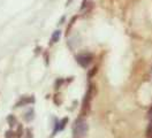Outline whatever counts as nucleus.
<instances>
[{"instance_id":"obj_8","label":"nucleus","mask_w":152,"mask_h":138,"mask_svg":"<svg viewBox=\"0 0 152 138\" xmlns=\"http://www.w3.org/2000/svg\"><path fill=\"white\" fill-rule=\"evenodd\" d=\"M16 137V134L14 132V131H6V134H5V138H15Z\"/></svg>"},{"instance_id":"obj_2","label":"nucleus","mask_w":152,"mask_h":138,"mask_svg":"<svg viewBox=\"0 0 152 138\" xmlns=\"http://www.w3.org/2000/svg\"><path fill=\"white\" fill-rule=\"evenodd\" d=\"M88 130H89V126L86 123V121L82 118L77 119L75 121V126H74V132L77 137H82V136H86L88 134Z\"/></svg>"},{"instance_id":"obj_12","label":"nucleus","mask_w":152,"mask_h":138,"mask_svg":"<svg viewBox=\"0 0 152 138\" xmlns=\"http://www.w3.org/2000/svg\"><path fill=\"white\" fill-rule=\"evenodd\" d=\"M70 1H72V0H68V1H67V5H69V4H70Z\"/></svg>"},{"instance_id":"obj_3","label":"nucleus","mask_w":152,"mask_h":138,"mask_svg":"<svg viewBox=\"0 0 152 138\" xmlns=\"http://www.w3.org/2000/svg\"><path fill=\"white\" fill-rule=\"evenodd\" d=\"M92 59L94 56L90 54V53H84V54H78L76 56V61L77 64H80L81 67L83 68H86L89 64L92 62Z\"/></svg>"},{"instance_id":"obj_9","label":"nucleus","mask_w":152,"mask_h":138,"mask_svg":"<svg viewBox=\"0 0 152 138\" xmlns=\"http://www.w3.org/2000/svg\"><path fill=\"white\" fill-rule=\"evenodd\" d=\"M97 72H98V68H97V67H94V68H92V69L89 72V74H88V75H89V77H92V76H95L96 74H97Z\"/></svg>"},{"instance_id":"obj_1","label":"nucleus","mask_w":152,"mask_h":138,"mask_svg":"<svg viewBox=\"0 0 152 138\" xmlns=\"http://www.w3.org/2000/svg\"><path fill=\"white\" fill-rule=\"evenodd\" d=\"M96 92H97L96 85L95 84H90L86 97L83 99V104H82V110H81V115L82 116H86V115L89 114V112H90V105H91V99L95 97Z\"/></svg>"},{"instance_id":"obj_5","label":"nucleus","mask_w":152,"mask_h":138,"mask_svg":"<svg viewBox=\"0 0 152 138\" xmlns=\"http://www.w3.org/2000/svg\"><path fill=\"white\" fill-rule=\"evenodd\" d=\"M29 102H34V98H28V97H24V98H22V100L19 101V102L16 104V107H19V106H23V105L29 104Z\"/></svg>"},{"instance_id":"obj_10","label":"nucleus","mask_w":152,"mask_h":138,"mask_svg":"<svg viewBox=\"0 0 152 138\" xmlns=\"http://www.w3.org/2000/svg\"><path fill=\"white\" fill-rule=\"evenodd\" d=\"M22 135H23V127H22V126H20L19 130H18V134H16V137L21 138L22 137Z\"/></svg>"},{"instance_id":"obj_7","label":"nucleus","mask_w":152,"mask_h":138,"mask_svg":"<svg viewBox=\"0 0 152 138\" xmlns=\"http://www.w3.org/2000/svg\"><path fill=\"white\" fill-rule=\"evenodd\" d=\"M7 121H8V123H10V127H14V126H16V123H18V121H16V118H15L14 115H10V116L7 118Z\"/></svg>"},{"instance_id":"obj_11","label":"nucleus","mask_w":152,"mask_h":138,"mask_svg":"<svg viewBox=\"0 0 152 138\" xmlns=\"http://www.w3.org/2000/svg\"><path fill=\"white\" fill-rule=\"evenodd\" d=\"M31 113H34V110H31V112H30V114H31ZM26 115H29V113H27ZM26 120H27V121H30V120H32V116H30V118L26 116Z\"/></svg>"},{"instance_id":"obj_6","label":"nucleus","mask_w":152,"mask_h":138,"mask_svg":"<svg viewBox=\"0 0 152 138\" xmlns=\"http://www.w3.org/2000/svg\"><path fill=\"white\" fill-rule=\"evenodd\" d=\"M146 137L152 138V114H151V116H150V121H149L148 129H146Z\"/></svg>"},{"instance_id":"obj_4","label":"nucleus","mask_w":152,"mask_h":138,"mask_svg":"<svg viewBox=\"0 0 152 138\" xmlns=\"http://www.w3.org/2000/svg\"><path fill=\"white\" fill-rule=\"evenodd\" d=\"M60 37H61V31H60V30L54 31V32H53V35H52V38H51V44H54V43L59 42Z\"/></svg>"}]
</instances>
